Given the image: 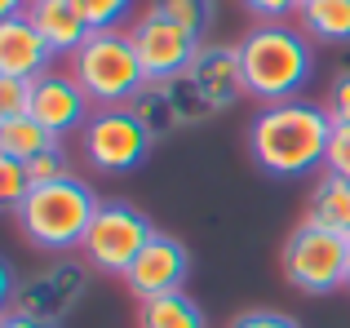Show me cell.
I'll use <instances>...</instances> for the list:
<instances>
[{
	"instance_id": "6da1fadb",
	"label": "cell",
	"mask_w": 350,
	"mask_h": 328,
	"mask_svg": "<svg viewBox=\"0 0 350 328\" xmlns=\"http://www.w3.org/2000/svg\"><path fill=\"white\" fill-rule=\"evenodd\" d=\"M333 138V115L324 102H275L262 107L248 124V151L253 164L271 178H301L324 169V151Z\"/></svg>"
},
{
	"instance_id": "7a4b0ae2",
	"label": "cell",
	"mask_w": 350,
	"mask_h": 328,
	"mask_svg": "<svg viewBox=\"0 0 350 328\" xmlns=\"http://www.w3.org/2000/svg\"><path fill=\"white\" fill-rule=\"evenodd\" d=\"M239 71H244V94L262 107L293 102L310 85L315 40L288 23H257L239 40Z\"/></svg>"
},
{
	"instance_id": "3957f363",
	"label": "cell",
	"mask_w": 350,
	"mask_h": 328,
	"mask_svg": "<svg viewBox=\"0 0 350 328\" xmlns=\"http://www.w3.org/2000/svg\"><path fill=\"white\" fill-rule=\"evenodd\" d=\"M98 208H103V200L89 182L62 178L27 191V200L14 208V222L31 249L49 253V258H67L71 249H80Z\"/></svg>"
},
{
	"instance_id": "277c9868",
	"label": "cell",
	"mask_w": 350,
	"mask_h": 328,
	"mask_svg": "<svg viewBox=\"0 0 350 328\" xmlns=\"http://www.w3.org/2000/svg\"><path fill=\"white\" fill-rule=\"evenodd\" d=\"M71 76L89 94V102L103 107H133L137 94L146 89V71L137 62V49L129 40V27H107L89 31L85 44L71 53Z\"/></svg>"
},
{
	"instance_id": "5b68a950",
	"label": "cell",
	"mask_w": 350,
	"mask_h": 328,
	"mask_svg": "<svg viewBox=\"0 0 350 328\" xmlns=\"http://www.w3.org/2000/svg\"><path fill=\"white\" fill-rule=\"evenodd\" d=\"M346 253H350L346 235L301 217V226H293L288 240H284L280 266H284V275H288V284L297 288V293L328 297V293H337V288H346Z\"/></svg>"
},
{
	"instance_id": "8992f818",
	"label": "cell",
	"mask_w": 350,
	"mask_h": 328,
	"mask_svg": "<svg viewBox=\"0 0 350 328\" xmlns=\"http://www.w3.org/2000/svg\"><path fill=\"white\" fill-rule=\"evenodd\" d=\"M155 235V226L146 222V213H137L133 204H111L103 200V208L94 213L85 240H80V258H85L89 271L98 275H116L124 279V271L137 262V253L146 249V240Z\"/></svg>"
},
{
	"instance_id": "52a82bcc",
	"label": "cell",
	"mask_w": 350,
	"mask_h": 328,
	"mask_svg": "<svg viewBox=\"0 0 350 328\" xmlns=\"http://www.w3.org/2000/svg\"><path fill=\"white\" fill-rule=\"evenodd\" d=\"M155 133L142 124L133 107H103L80 129V151L98 173H133L151 156Z\"/></svg>"
},
{
	"instance_id": "ba28073f",
	"label": "cell",
	"mask_w": 350,
	"mask_h": 328,
	"mask_svg": "<svg viewBox=\"0 0 350 328\" xmlns=\"http://www.w3.org/2000/svg\"><path fill=\"white\" fill-rule=\"evenodd\" d=\"M129 40L137 49V62H142L146 80H173V76H187L191 62L200 53V36L187 31L182 23L164 18L160 9H146L129 23Z\"/></svg>"
},
{
	"instance_id": "9c48e42d",
	"label": "cell",
	"mask_w": 350,
	"mask_h": 328,
	"mask_svg": "<svg viewBox=\"0 0 350 328\" xmlns=\"http://www.w3.org/2000/svg\"><path fill=\"white\" fill-rule=\"evenodd\" d=\"M89 293V266L85 262H67L53 258L44 271H36L27 284H18L14 302H9V315H27V320H44L58 324L62 315H71Z\"/></svg>"
},
{
	"instance_id": "30bf717a",
	"label": "cell",
	"mask_w": 350,
	"mask_h": 328,
	"mask_svg": "<svg viewBox=\"0 0 350 328\" xmlns=\"http://www.w3.org/2000/svg\"><path fill=\"white\" fill-rule=\"evenodd\" d=\"M133 111L142 115V124L155 138H164V133L204 124L208 115H217V107L200 94V85L191 76H173V80H146V89L137 94Z\"/></svg>"
},
{
	"instance_id": "8fae6325",
	"label": "cell",
	"mask_w": 350,
	"mask_h": 328,
	"mask_svg": "<svg viewBox=\"0 0 350 328\" xmlns=\"http://www.w3.org/2000/svg\"><path fill=\"white\" fill-rule=\"evenodd\" d=\"M94 111L98 107L89 102V94L76 85L71 71H44V76L31 80V107H27V115H31L49 138L62 142V138H71V133H80Z\"/></svg>"
},
{
	"instance_id": "7c38bea8",
	"label": "cell",
	"mask_w": 350,
	"mask_h": 328,
	"mask_svg": "<svg viewBox=\"0 0 350 328\" xmlns=\"http://www.w3.org/2000/svg\"><path fill=\"white\" fill-rule=\"evenodd\" d=\"M191 275V253L178 235H164L155 231L146 240V249L137 253V262L124 271V288L137 297V302H151V297L164 293H182Z\"/></svg>"
},
{
	"instance_id": "4fadbf2b",
	"label": "cell",
	"mask_w": 350,
	"mask_h": 328,
	"mask_svg": "<svg viewBox=\"0 0 350 328\" xmlns=\"http://www.w3.org/2000/svg\"><path fill=\"white\" fill-rule=\"evenodd\" d=\"M187 76L196 80L200 94H204L217 111H226L239 98H248L244 94V71H239V44H200V53H196Z\"/></svg>"
},
{
	"instance_id": "5bb4252c",
	"label": "cell",
	"mask_w": 350,
	"mask_h": 328,
	"mask_svg": "<svg viewBox=\"0 0 350 328\" xmlns=\"http://www.w3.org/2000/svg\"><path fill=\"white\" fill-rule=\"evenodd\" d=\"M49 62H53V49L44 44V36L31 27L27 14L0 23V76L36 80L49 71Z\"/></svg>"
},
{
	"instance_id": "9a60e30c",
	"label": "cell",
	"mask_w": 350,
	"mask_h": 328,
	"mask_svg": "<svg viewBox=\"0 0 350 328\" xmlns=\"http://www.w3.org/2000/svg\"><path fill=\"white\" fill-rule=\"evenodd\" d=\"M27 18H31V27L44 36L53 58H71L89 36V23L80 18L76 0H27Z\"/></svg>"
},
{
	"instance_id": "2e32d148",
	"label": "cell",
	"mask_w": 350,
	"mask_h": 328,
	"mask_svg": "<svg viewBox=\"0 0 350 328\" xmlns=\"http://www.w3.org/2000/svg\"><path fill=\"white\" fill-rule=\"evenodd\" d=\"M306 222L328 226V231L346 235L350 240V178H337V173H324L315 182L306 200Z\"/></svg>"
},
{
	"instance_id": "e0dca14e",
	"label": "cell",
	"mask_w": 350,
	"mask_h": 328,
	"mask_svg": "<svg viewBox=\"0 0 350 328\" xmlns=\"http://www.w3.org/2000/svg\"><path fill=\"white\" fill-rule=\"evenodd\" d=\"M297 27L315 44H350V0H301Z\"/></svg>"
},
{
	"instance_id": "ac0fdd59",
	"label": "cell",
	"mask_w": 350,
	"mask_h": 328,
	"mask_svg": "<svg viewBox=\"0 0 350 328\" xmlns=\"http://www.w3.org/2000/svg\"><path fill=\"white\" fill-rule=\"evenodd\" d=\"M137 328H208L200 302L182 288V293H164L137 306Z\"/></svg>"
},
{
	"instance_id": "d6986e66",
	"label": "cell",
	"mask_w": 350,
	"mask_h": 328,
	"mask_svg": "<svg viewBox=\"0 0 350 328\" xmlns=\"http://www.w3.org/2000/svg\"><path fill=\"white\" fill-rule=\"evenodd\" d=\"M58 138H49V133L40 129V124L31 120V115H14V120H0V151L5 156H14V160H31V156H40L44 147H53Z\"/></svg>"
},
{
	"instance_id": "ffe728a7",
	"label": "cell",
	"mask_w": 350,
	"mask_h": 328,
	"mask_svg": "<svg viewBox=\"0 0 350 328\" xmlns=\"http://www.w3.org/2000/svg\"><path fill=\"white\" fill-rule=\"evenodd\" d=\"M151 9H160L164 18L182 23L187 31H196L200 40H204V31L213 27V0H155Z\"/></svg>"
},
{
	"instance_id": "44dd1931",
	"label": "cell",
	"mask_w": 350,
	"mask_h": 328,
	"mask_svg": "<svg viewBox=\"0 0 350 328\" xmlns=\"http://www.w3.org/2000/svg\"><path fill=\"white\" fill-rule=\"evenodd\" d=\"M27 191H31V178H27V164L0 151V213H14V208L27 200Z\"/></svg>"
},
{
	"instance_id": "7402d4cb",
	"label": "cell",
	"mask_w": 350,
	"mask_h": 328,
	"mask_svg": "<svg viewBox=\"0 0 350 328\" xmlns=\"http://www.w3.org/2000/svg\"><path fill=\"white\" fill-rule=\"evenodd\" d=\"M27 178H31V187H44V182H62V178H76L71 173V156L62 142H53V147H44L40 156L27 160Z\"/></svg>"
},
{
	"instance_id": "603a6c76",
	"label": "cell",
	"mask_w": 350,
	"mask_h": 328,
	"mask_svg": "<svg viewBox=\"0 0 350 328\" xmlns=\"http://www.w3.org/2000/svg\"><path fill=\"white\" fill-rule=\"evenodd\" d=\"M76 9L89 23V31H107V27H124V18L133 14V0H76Z\"/></svg>"
},
{
	"instance_id": "cb8c5ba5",
	"label": "cell",
	"mask_w": 350,
	"mask_h": 328,
	"mask_svg": "<svg viewBox=\"0 0 350 328\" xmlns=\"http://www.w3.org/2000/svg\"><path fill=\"white\" fill-rule=\"evenodd\" d=\"M27 107H31V80L0 76V120H14V115H27Z\"/></svg>"
},
{
	"instance_id": "d4e9b609",
	"label": "cell",
	"mask_w": 350,
	"mask_h": 328,
	"mask_svg": "<svg viewBox=\"0 0 350 328\" xmlns=\"http://www.w3.org/2000/svg\"><path fill=\"white\" fill-rule=\"evenodd\" d=\"M239 9L253 23H288V18H297L301 0H239Z\"/></svg>"
},
{
	"instance_id": "484cf974",
	"label": "cell",
	"mask_w": 350,
	"mask_h": 328,
	"mask_svg": "<svg viewBox=\"0 0 350 328\" xmlns=\"http://www.w3.org/2000/svg\"><path fill=\"white\" fill-rule=\"evenodd\" d=\"M324 173L350 178V124H333V138H328L324 151Z\"/></svg>"
},
{
	"instance_id": "4316f807",
	"label": "cell",
	"mask_w": 350,
	"mask_h": 328,
	"mask_svg": "<svg viewBox=\"0 0 350 328\" xmlns=\"http://www.w3.org/2000/svg\"><path fill=\"white\" fill-rule=\"evenodd\" d=\"M226 328H301V324L293 320V315H284V311H244Z\"/></svg>"
},
{
	"instance_id": "83f0119b",
	"label": "cell",
	"mask_w": 350,
	"mask_h": 328,
	"mask_svg": "<svg viewBox=\"0 0 350 328\" xmlns=\"http://www.w3.org/2000/svg\"><path fill=\"white\" fill-rule=\"evenodd\" d=\"M324 111L333 115V124H350V71H342V76L333 80V89H328V102Z\"/></svg>"
},
{
	"instance_id": "f1b7e54d",
	"label": "cell",
	"mask_w": 350,
	"mask_h": 328,
	"mask_svg": "<svg viewBox=\"0 0 350 328\" xmlns=\"http://www.w3.org/2000/svg\"><path fill=\"white\" fill-rule=\"evenodd\" d=\"M14 293H18V284H14V271H9V262H0V315L9 311Z\"/></svg>"
},
{
	"instance_id": "f546056e",
	"label": "cell",
	"mask_w": 350,
	"mask_h": 328,
	"mask_svg": "<svg viewBox=\"0 0 350 328\" xmlns=\"http://www.w3.org/2000/svg\"><path fill=\"white\" fill-rule=\"evenodd\" d=\"M5 328H58V324H44V320H27V315H5Z\"/></svg>"
},
{
	"instance_id": "4dcf8cb0",
	"label": "cell",
	"mask_w": 350,
	"mask_h": 328,
	"mask_svg": "<svg viewBox=\"0 0 350 328\" xmlns=\"http://www.w3.org/2000/svg\"><path fill=\"white\" fill-rule=\"evenodd\" d=\"M18 14H27V0H0V23H5V18H18Z\"/></svg>"
},
{
	"instance_id": "1f68e13d",
	"label": "cell",
	"mask_w": 350,
	"mask_h": 328,
	"mask_svg": "<svg viewBox=\"0 0 350 328\" xmlns=\"http://www.w3.org/2000/svg\"><path fill=\"white\" fill-rule=\"evenodd\" d=\"M346 288H350V253H346Z\"/></svg>"
},
{
	"instance_id": "d6a6232c",
	"label": "cell",
	"mask_w": 350,
	"mask_h": 328,
	"mask_svg": "<svg viewBox=\"0 0 350 328\" xmlns=\"http://www.w3.org/2000/svg\"><path fill=\"white\" fill-rule=\"evenodd\" d=\"M0 328H5V315H0Z\"/></svg>"
}]
</instances>
